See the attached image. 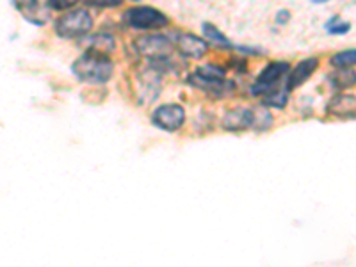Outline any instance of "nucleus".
<instances>
[{
    "instance_id": "obj_1",
    "label": "nucleus",
    "mask_w": 356,
    "mask_h": 267,
    "mask_svg": "<svg viewBox=\"0 0 356 267\" xmlns=\"http://www.w3.org/2000/svg\"><path fill=\"white\" fill-rule=\"evenodd\" d=\"M113 61L102 50H87L74 62V73L84 82H107L113 77Z\"/></svg>"
},
{
    "instance_id": "obj_2",
    "label": "nucleus",
    "mask_w": 356,
    "mask_h": 267,
    "mask_svg": "<svg viewBox=\"0 0 356 267\" xmlns=\"http://www.w3.org/2000/svg\"><path fill=\"white\" fill-rule=\"evenodd\" d=\"M93 27V16L86 9H71L56 22L57 34L63 38H80Z\"/></svg>"
},
{
    "instance_id": "obj_3",
    "label": "nucleus",
    "mask_w": 356,
    "mask_h": 267,
    "mask_svg": "<svg viewBox=\"0 0 356 267\" xmlns=\"http://www.w3.org/2000/svg\"><path fill=\"white\" fill-rule=\"evenodd\" d=\"M125 22L134 29H161L168 23V18L155 8L134 5L125 13Z\"/></svg>"
},
{
    "instance_id": "obj_4",
    "label": "nucleus",
    "mask_w": 356,
    "mask_h": 267,
    "mask_svg": "<svg viewBox=\"0 0 356 267\" xmlns=\"http://www.w3.org/2000/svg\"><path fill=\"white\" fill-rule=\"evenodd\" d=\"M152 119L157 127L162 130L175 132L182 127L186 121V111L178 104H166V106L157 107L152 114Z\"/></svg>"
},
{
    "instance_id": "obj_5",
    "label": "nucleus",
    "mask_w": 356,
    "mask_h": 267,
    "mask_svg": "<svg viewBox=\"0 0 356 267\" xmlns=\"http://www.w3.org/2000/svg\"><path fill=\"white\" fill-rule=\"evenodd\" d=\"M135 47L143 56L150 57V59H166L173 50V43L161 34L143 36L140 40H135Z\"/></svg>"
},
{
    "instance_id": "obj_6",
    "label": "nucleus",
    "mask_w": 356,
    "mask_h": 267,
    "mask_svg": "<svg viewBox=\"0 0 356 267\" xmlns=\"http://www.w3.org/2000/svg\"><path fill=\"white\" fill-rule=\"evenodd\" d=\"M291 71V65L285 61L280 62H271L262 70V73L258 75V80L253 86V95H260V93H269L273 91V86L282 79L283 75Z\"/></svg>"
},
{
    "instance_id": "obj_7",
    "label": "nucleus",
    "mask_w": 356,
    "mask_h": 267,
    "mask_svg": "<svg viewBox=\"0 0 356 267\" xmlns=\"http://www.w3.org/2000/svg\"><path fill=\"white\" fill-rule=\"evenodd\" d=\"M255 123V113L246 107H235V109L228 111L223 118V127L230 132H243L253 127Z\"/></svg>"
},
{
    "instance_id": "obj_8",
    "label": "nucleus",
    "mask_w": 356,
    "mask_h": 267,
    "mask_svg": "<svg viewBox=\"0 0 356 267\" xmlns=\"http://www.w3.org/2000/svg\"><path fill=\"white\" fill-rule=\"evenodd\" d=\"M319 68L318 57H309L294 66V70L289 71V80H287V89H298L301 84H304L313 75V71Z\"/></svg>"
},
{
    "instance_id": "obj_9",
    "label": "nucleus",
    "mask_w": 356,
    "mask_h": 267,
    "mask_svg": "<svg viewBox=\"0 0 356 267\" xmlns=\"http://www.w3.org/2000/svg\"><path fill=\"white\" fill-rule=\"evenodd\" d=\"M177 47L186 57L200 59V57H203L205 54H207V47H209V45H207V41L198 38V36L182 32V34L177 36Z\"/></svg>"
},
{
    "instance_id": "obj_10",
    "label": "nucleus",
    "mask_w": 356,
    "mask_h": 267,
    "mask_svg": "<svg viewBox=\"0 0 356 267\" xmlns=\"http://www.w3.org/2000/svg\"><path fill=\"white\" fill-rule=\"evenodd\" d=\"M326 113L337 118H351L356 114V98L351 95H337L330 100Z\"/></svg>"
},
{
    "instance_id": "obj_11",
    "label": "nucleus",
    "mask_w": 356,
    "mask_h": 267,
    "mask_svg": "<svg viewBox=\"0 0 356 267\" xmlns=\"http://www.w3.org/2000/svg\"><path fill=\"white\" fill-rule=\"evenodd\" d=\"M18 8H20V11L25 13L27 20H31V22L34 23H43V20L39 16H45V20H47V9L50 8V5L38 4V2H25V4L18 5Z\"/></svg>"
},
{
    "instance_id": "obj_12",
    "label": "nucleus",
    "mask_w": 356,
    "mask_h": 267,
    "mask_svg": "<svg viewBox=\"0 0 356 267\" xmlns=\"http://www.w3.org/2000/svg\"><path fill=\"white\" fill-rule=\"evenodd\" d=\"M331 65L337 66V68H351V66L356 65V49H349V50H344V52L335 54L331 57Z\"/></svg>"
},
{
    "instance_id": "obj_13",
    "label": "nucleus",
    "mask_w": 356,
    "mask_h": 267,
    "mask_svg": "<svg viewBox=\"0 0 356 267\" xmlns=\"http://www.w3.org/2000/svg\"><path fill=\"white\" fill-rule=\"evenodd\" d=\"M287 100H289V89H273L264 97L265 106H273V107H285Z\"/></svg>"
},
{
    "instance_id": "obj_14",
    "label": "nucleus",
    "mask_w": 356,
    "mask_h": 267,
    "mask_svg": "<svg viewBox=\"0 0 356 267\" xmlns=\"http://www.w3.org/2000/svg\"><path fill=\"white\" fill-rule=\"evenodd\" d=\"M194 73H198L200 77H203V79L207 80H212V82H219V80H223V77H225V70L214 65L201 66V68H198Z\"/></svg>"
},
{
    "instance_id": "obj_15",
    "label": "nucleus",
    "mask_w": 356,
    "mask_h": 267,
    "mask_svg": "<svg viewBox=\"0 0 356 267\" xmlns=\"http://www.w3.org/2000/svg\"><path fill=\"white\" fill-rule=\"evenodd\" d=\"M203 32H205V36H207V38H210V40L217 41V43H223V47H225V49H234V45L226 40L225 36L217 31L216 27L210 25V23H203Z\"/></svg>"
},
{
    "instance_id": "obj_16",
    "label": "nucleus",
    "mask_w": 356,
    "mask_h": 267,
    "mask_svg": "<svg viewBox=\"0 0 356 267\" xmlns=\"http://www.w3.org/2000/svg\"><path fill=\"white\" fill-rule=\"evenodd\" d=\"M333 80H335V86H339V88H349V86H353V84H356V73L351 70L337 71Z\"/></svg>"
},
{
    "instance_id": "obj_17",
    "label": "nucleus",
    "mask_w": 356,
    "mask_h": 267,
    "mask_svg": "<svg viewBox=\"0 0 356 267\" xmlns=\"http://www.w3.org/2000/svg\"><path fill=\"white\" fill-rule=\"evenodd\" d=\"M326 29H328V32H330V34H346V32L351 29V23L340 22V18L335 16V18H331L330 22H328Z\"/></svg>"
}]
</instances>
